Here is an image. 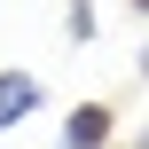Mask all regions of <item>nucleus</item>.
I'll list each match as a JSON object with an SVG mask.
<instances>
[{"label":"nucleus","mask_w":149,"mask_h":149,"mask_svg":"<svg viewBox=\"0 0 149 149\" xmlns=\"http://www.w3.org/2000/svg\"><path fill=\"white\" fill-rule=\"evenodd\" d=\"M110 126H118L110 102H79L71 126H63V149H110Z\"/></svg>","instance_id":"nucleus-2"},{"label":"nucleus","mask_w":149,"mask_h":149,"mask_svg":"<svg viewBox=\"0 0 149 149\" xmlns=\"http://www.w3.org/2000/svg\"><path fill=\"white\" fill-rule=\"evenodd\" d=\"M39 102H47V86H39L31 71H0V134H16Z\"/></svg>","instance_id":"nucleus-1"}]
</instances>
